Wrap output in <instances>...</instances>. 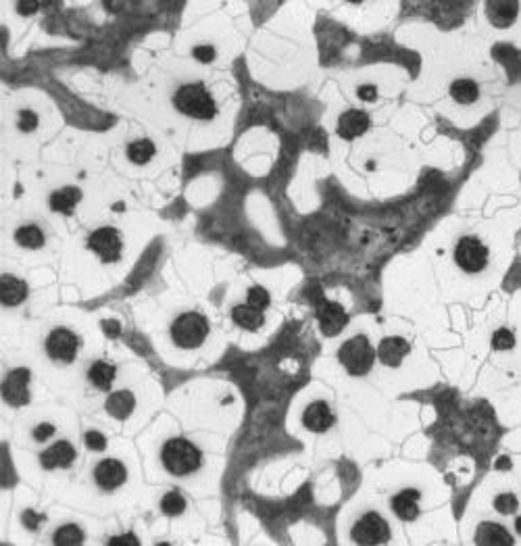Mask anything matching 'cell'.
<instances>
[{"instance_id":"obj_37","label":"cell","mask_w":521,"mask_h":546,"mask_svg":"<svg viewBox=\"0 0 521 546\" xmlns=\"http://www.w3.org/2000/svg\"><path fill=\"white\" fill-rule=\"evenodd\" d=\"M356 94H359V98H363V100H367V103L375 100V96H378V92H375V86H361Z\"/></svg>"},{"instance_id":"obj_32","label":"cell","mask_w":521,"mask_h":546,"mask_svg":"<svg viewBox=\"0 0 521 546\" xmlns=\"http://www.w3.org/2000/svg\"><path fill=\"white\" fill-rule=\"evenodd\" d=\"M86 446L92 450H105L107 446V438L101 431H88L86 434Z\"/></svg>"},{"instance_id":"obj_4","label":"cell","mask_w":521,"mask_h":546,"mask_svg":"<svg viewBox=\"0 0 521 546\" xmlns=\"http://www.w3.org/2000/svg\"><path fill=\"white\" fill-rule=\"evenodd\" d=\"M172 336L179 349H198L209 336V323L198 313H184L174 321Z\"/></svg>"},{"instance_id":"obj_5","label":"cell","mask_w":521,"mask_h":546,"mask_svg":"<svg viewBox=\"0 0 521 546\" xmlns=\"http://www.w3.org/2000/svg\"><path fill=\"white\" fill-rule=\"evenodd\" d=\"M352 542L356 545H384L390 540V528L378 513H365L352 528Z\"/></svg>"},{"instance_id":"obj_2","label":"cell","mask_w":521,"mask_h":546,"mask_svg":"<svg viewBox=\"0 0 521 546\" xmlns=\"http://www.w3.org/2000/svg\"><path fill=\"white\" fill-rule=\"evenodd\" d=\"M175 109L194 119H213L217 115L215 100L202 84H188L177 90L174 98Z\"/></svg>"},{"instance_id":"obj_25","label":"cell","mask_w":521,"mask_h":546,"mask_svg":"<svg viewBox=\"0 0 521 546\" xmlns=\"http://www.w3.org/2000/svg\"><path fill=\"white\" fill-rule=\"evenodd\" d=\"M127 157L136 165H144L155 157V144L150 140H136L127 146Z\"/></svg>"},{"instance_id":"obj_35","label":"cell","mask_w":521,"mask_h":546,"mask_svg":"<svg viewBox=\"0 0 521 546\" xmlns=\"http://www.w3.org/2000/svg\"><path fill=\"white\" fill-rule=\"evenodd\" d=\"M53 434H55V425L53 424H40L36 429H34V438H36L38 442H42V440L51 438Z\"/></svg>"},{"instance_id":"obj_13","label":"cell","mask_w":521,"mask_h":546,"mask_svg":"<svg viewBox=\"0 0 521 546\" xmlns=\"http://www.w3.org/2000/svg\"><path fill=\"white\" fill-rule=\"evenodd\" d=\"M411 346L406 342L405 338H399V336H390V338H384L380 349H378V357L380 361L388 367H399L403 363L406 355H409Z\"/></svg>"},{"instance_id":"obj_3","label":"cell","mask_w":521,"mask_h":546,"mask_svg":"<svg viewBox=\"0 0 521 546\" xmlns=\"http://www.w3.org/2000/svg\"><path fill=\"white\" fill-rule=\"evenodd\" d=\"M338 359L347 367L350 375H365L373 367L375 351H373L371 342L367 340V336H354L340 346Z\"/></svg>"},{"instance_id":"obj_28","label":"cell","mask_w":521,"mask_h":546,"mask_svg":"<svg viewBox=\"0 0 521 546\" xmlns=\"http://www.w3.org/2000/svg\"><path fill=\"white\" fill-rule=\"evenodd\" d=\"M161 509H163V513L165 515H181L184 513V509H186V500H184V496L179 494V492H167L165 496H163V500H161Z\"/></svg>"},{"instance_id":"obj_7","label":"cell","mask_w":521,"mask_h":546,"mask_svg":"<svg viewBox=\"0 0 521 546\" xmlns=\"http://www.w3.org/2000/svg\"><path fill=\"white\" fill-rule=\"evenodd\" d=\"M88 246L105 261V263H115L121 256V236L113 228H101L94 234H90Z\"/></svg>"},{"instance_id":"obj_40","label":"cell","mask_w":521,"mask_h":546,"mask_svg":"<svg viewBox=\"0 0 521 546\" xmlns=\"http://www.w3.org/2000/svg\"><path fill=\"white\" fill-rule=\"evenodd\" d=\"M515 530H517V534L521 536V517H517V521H515Z\"/></svg>"},{"instance_id":"obj_6","label":"cell","mask_w":521,"mask_h":546,"mask_svg":"<svg viewBox=\"0 0 521 546\" xmlns=\"http://www.w3.org/2000/svg\"><path fill=\"white\" fill-rule=\"evenodd\" d=\"M455 261L467 273L482 271L488 265V248L480 242L477 238L465 236V238L459 240L457 248H455Z\"/></svg>"},{"instance_id":"obj_29","label":"cell","mask_w":521,"mask_h":546,"mask_svg":"<svg viewBox=\"0 0 521 546\" xmlns=\"http://www.w3.org/2000/svg\"><path fill=\"white\" fill-rule=\"evenodd\" d=\"M492 346H494L496 351H511V349L515 346V336H513V332L507 330V327L496 330V332L492 334Z\"/></svg>"},{"instance_id":"obj_15","label":"cell","mask_w":521,"mask_h":546,"mask_svg":"<svg viewBox=\"0 0 521 546\" xmlns=\"http://www.w3.org/2000/svg\"><path fill=\"white\" fill-rule=\"evenodd\" d=\"M302 424L307 429L319 434V431H326L330 429L332 424H334V415L330 411V407L326 403H313L307 407L304 411V417H302Z\"/></svg>"},{"instance_id":"obj_38","label":"cell","mask_w":521,"mask_h":546,"mask_svg":"<svg viewBox=\"0 0 521 546\" xmlns=\"http://www.w3.org/2000/svg\"><path fill=\"white\" fill-rule=\"evenodd\" d=\"M103 327H105V332H107L109 336H117V334H119V325H117V321H105V323H103Z\"/></svg>"},{"instance_id":"obj_23","label":"cell","mask_w":521,"mask_h":546,"mask_svg":"<svg viewBox=\"0 0 521 546\" xmlns=\"http://www.w3.org/2000/svg\"><path fill=\"white\" fill-rule=\"evenodd\" d=\"M115 367L111 363H107V361H96V363L90 367L88 377H90V382H92L96 388L109 390L111 384H113V379H115Z\"/></svg>"},{"instance_id":"obj_16","label":"cell","mask_w":521,"mask_h":546,"mask_svg":"<svg viewBox=\"0 0 521 546\" xmlns=\"http://www.w3.org/2000/svg\"><path fill=\"white\" fill-rule=\"evenodd\" d=\"M367 129H369V117H367V113H363V111L350 109V111H347V113L338 119V134H340L345 140L359 138V136L365 134Z\"/></svg>"},{"instance_id":"obj_36","label":"cell","mask_w":521,"mask_h":546,"mask_svg":"<svg viewBox=\"0 0 521 546\" xmlns=\"http://www.w3.org/2000/svg\"><path fill=\"white\" fill-rule=\"evenodd\" d=\"M109 546H140V540H136L134 534H125V536H115L109 540Z\"/></svg>"},{"instance_id":"obj_11","label":"cell","mask_w":521,"mask_h":546,"mask_svg":"<svg viewBox=\"0 0 521 546\" xmlns=\"http://www.w3.org/2000/svg\"><path fill=\"white\" fill-rule=\"evenodd\" d=\"M94 480L103 490H115L127 480L125 465L117 459H105L94 469Z\"/></svg>"},{"instance_id":"obj_18","label":"cell","mask_w":521,"mask_h":546,"mask_svg":"<svg viewBox=\"0 0 521 546\" xmlns=\"http://www.w3.org/2000/svg\"><path fill=\"white\" fill-rule=\"evenodd\" d=\"M421 492L419 490H403L401 494H397L392 498V511L403 519V521H413L419 517V507H417V500H419Z\"/></svg>"},{"instance_id":"obj_17","label":"cell","mask_w":521,"mask_h":546,"mask_svg":"<svg viewBox=\"0 0 521 546\" xmlns=\"http://www.w3.org/2000/svg\"><path fill=\"white\" fill-rule=\"evenodd\" d=\"M475 545L482 546H509L513 545L511 534L501 524H482L475 532Z\"/></svg>"},{"instance_id":"obj_22","label":"cell","mask_w":521,"mask_h":546,"mask_svg":"<svg viewBox=\"0 0 521 546\" xmlns=\"http://www.w3.org/2000/svg\"><path fill=\"white\" fill-rule=\"evenodd\" d=\"M79 198H82V192L77 188H63L51 194V209L67 215L73 211V207L79 202Z\"/></svg>"},{"instance_id":"obj_26","label":"cell","mask_w":521,"mask_h":546,"mask_svg":"<svg viewBox=\"0 0 521 546\" xmlns=\"http://www.w3.org/2000/svg\"><path fill=\"white\" fill-rule=\"evenodd\" d=\"M15 240L19 246H25V248H42L44 234L38 226H23L15 232Z\"/></svg>"},{"instance_id":"obj_30","label":"cell","mask_w":521,"mask_h":546,"mask_svg":"<svg viewBox=\"0 0 521 546\" xmlns=\"http://www.w3.org/2000/svg\"><path fill=\"white\" fill-rule=\"evenodd\" d=\"M517 507H520V502H517V496H513V494H499L496 498H494V509L501 513V515H511V513H515L517 511Z\"/></svg>"},{"instance_id":"obj_12","label":"cell","mask_w":521,"mask_h":546,"mask_svg":"<svg viewBox=\"0 0 521 546\" xmlns=\"http://www.w3.org/2000/svg\"><path fill=\"white\" fill-rule=\"evenodd\" d=\"M520 13V2L515 0H490L486 4V15L496 27H509Z\"/></svg>"},{"instance_id":"obj_31","label":"cell","mask_w":521,"mask_h":546,"mask_svg":"<svg viewBox=\"0 0 521 546\" xmlns=\"http://www.w3.org/2000/svg\"><path fill=\"white\" fill-rule=\"evenodd\" d=\"M248 304L255 306V308H259V311H263V308L269 304V292H267L265 288H261V286L250 288V290H248Z\"/></svg>"},{"instance_id":"obj_34","label":"cell","mask_w":521,"mask_h":546,"mask_svg":"<svg viewBox=\"0 0 521 546\" xmlns=\"http://www.w3.org/2000/svg\"><path fill=\"white\" fill-rule=\"evenodd\" d=\"M192 55L200 63H211L215 59V48L213 46H196Z\"/></svg>"},{"instance_id":"obj_8","label":"cell","mask_w":521,"mask_h":546,"mask_svg":"<svg viewBox=\"0 0 521 546\" xmlns=\"http://www.w3.org/2000/svg\"><path fill=\"white\" fill-rule=\"evenodd\" d=\"M77 346H79L77 336L73 332L65 330V327H58L55 332H51V336L46 340V353L53 359L65 361V363H71L75 359Z\"/></svg>"},{"instance_id":"obj_14","label":"cell","mask_w":521,"mask_h":546,"mask_svg":"<svg viewBox=\"0 0 521 546\" xmlns=\"http://www.w3.org/2000/svg\"><path fill=\"white\" fill-rule=\"evenodd\" d=\"M73 459H75V448L69 442L60 440L55 446H51L49 450L42 453L40 463L44 469H57V467H69L73 463Z\"/></svg>"},{"instance_id":"obj_9","label":"cell","mask_w":521,"mask_h":546,"mask_svg":"<svg viewBox=\"0 0 521 546\" xmlns=\"http://www.w3.org/2000/svg\"><path fill=\"white\" fill-rule=\"evenodd\" d=\"M27 382H30V369H13L4 384H2V396L8 405L21 407L30 401L27 392Z\"/></svg>"},{"instance_id":"obj_33","label":"cell","mask_w":521,"mask_h":546,"mask_svg":"<svg viewBox=\"0 0 521 546\" xmlns=\"http://www.w3.org/2000/svg\"><path fill=\"white\" fill-rule=\"evenodd\" d=\"M38 125V117L32 111H21L19 113V129L23 131H32Z\"/></svg>"},{"instance_id":"obj_19","label":"cell","mask_w":521,"mask_h":546,"mask_svg":"<svg viewBox=\"0 0 521 546\" xmlns=\"http://www.w3.org/2000/svg\"><path fill=\"white\" fill-rule=\"evenodd\" d=\"M0 288H2L0 299H2V304H6V306H15L27 299V284L17 278L2 275Z\"/></svg>"},{"instance_id":"obj_1","label":"cell","mask_w":521,"mask_h":546,"mask_svg":"<svg viewBox=\"0 0 521 546\" xmlns=\"http://www.w3.org/2000/svg\"><path fill=\"white\" fill-rule=\"evenodd\" d=\"M161 461L165 465V469L174 476H188L192 472H196L202 463V455L200 450L186 438H172L165 442L163 453H161Z\"/></svg>"},{"instance_id":"obj_20","label":"cell","mask_w":521,"mask_h":546,"mask_svg":"<svg viewBox=\"0 0 521 546\" xmlns=\"http://www.w3.org/2000/svg\"><path fill=\"white\" fill-rule=\"evenodd\" d=\"M232 317L240 327L250 330V332L259 330V327L263 325V321H265L263 311H259V308H255V306H250V304H238V306H233Z\"/></svg>"},{"instance_id":"obj_24","label":"cell","mask_w":521,"mask_h":546,"mask_svg":"<svg viewBox=\"0 0 521 546\" xmlns=\"http://www.w3.org/2000/svg\"><path fill=\"white\" fill-rule=\"evenodd\" d=\"M451 94H453V98H455L457 103L471 105V103L477 100L480 90H477V84L471 82V79H457V82H453V86H451Z\"/></svg>"},{"instance_id":"obj_21","label":"cell","mask_w":521,"mask_h":546,"mask_svg":"<svg viewBox=\"0 0 521 546\" xmlns=\"http://www.w3.org/2000/svg\"><path fill=\"white\" fill-rule=\"evenodd\" d=\"M136 407V401H134V394L127 392V390H121V392H115L109 396L107 401V411L109 415H113L115 420H127L131 415Z\"/></svg>"},{"instance_id":"obj_27","label":"cell","mask_w":521,"mask_h":546,"mask_svg":"<svg viewBox=\"0 0 521 546\" xmlns=\"http://www.w3.org/2000/svg\"><path fill=\"white\" fill-rule=\"evenodd\" d=\"M84 542V534L77 526L69 524V526H63L55 534V545L58 546H71V545H82Z\"/></svg>"},{"instance_id":"obj_39","label":"cell","mask_w":521,"mask_h":546,"mask_svg":"<svg viewBox=\"0 0 521 546\" xmlns=\"http://www.w3.org/2000/svg\"><path fill=\"white\" fill-rule=\"evenodd\" d=\"M496 467H499V469H509V467H511V461H509V459H501V461L496 463Z\"/></svg>"},{"instance_id":"obj_10","label":"cell","mask_w":521,"mask_h":546,"mask_svg":"<svg viewBox=\"0 0 521 546\" xmlns=\"http://www.w3.org/2000/svg\"><path fill=\"white\" fill-rule=\"evenodd\" d=\"M317 321L326 336H338L347 327L348 315L338 303H328L321 299V303L317 306Z\"/></svg>"}]
</instances>
